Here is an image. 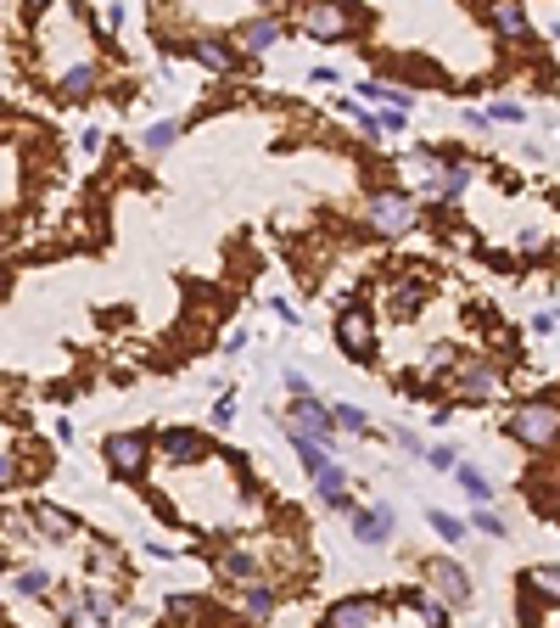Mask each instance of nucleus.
<instances>
[{"mask_svg":"<svg viewBox=\"0 0 560 628\" xmlns=\"http://www.w3.org/2000/svg\"><path fill=\"white\" fill-rule=\"evenodd\" d=\"M504 432H510L516 443L549 449V443H560V404H549V399H527V404H516V410L504 415Z\"/></svg>","mask_w":560,"mask_h":628,"instance_id":"obj_1","label":"nucleus"},{"mask_svg":"<svg viewBox=\"0 0 560 628\" xmlns=\"http://www.w3.org/2000/svg\"><path fill=\"white\" fill-rule=\"evenodd\" d=\"M297 29H308L314 40H348L353 29H364L359 6H297Z\"/></svg>","mask_w":560,"mask_h":628,"instance_id":"obj_2","label":"nucleus"},{"mask_svg":"<svg viewBox=\"0 0 560 628\" xmlns=\"http://www.w3.org/2000/svg\"><path fill=\"white\" fill-rule=\"evenodd\" d=\"M420 208L409 191H376V202H370V225L387 230V236H398V230H415Z\"/></svg>","mask_w":560,"mask_h":628,"instance_id":"obj_3","label":"nucleus"},{"mask_svg":"<svg viewBox=\"0 0 560 628\" xmlns=\"http://www.w3.org/2000/svg\"><path fill=\"white\" fill-rule=\"evenodd\" d=\"M101 455H107V466L118 471V477H140V471H146V455H152V443H146V432H112V438L101 443Z\"/></svg>","mask_w":560,"mask_h":628,"instance_id":"obj_4","label":"nucleus"},{"mask_svg":"<svg viewBox=\"0 0 560 628\" xmlns=\"http://www.w3.org/2000/svg\"><path fill=\"white\" fill-rule=\"evenodd\" d=\"M426 584L437 589V606H465V600H471V572L460 567V561H426Z\"/></svg>","mask_w":560,"mask_h":628,"instance_id":"obj_5","label":"nucleus"},{"mask_svg":"<svg viewBox=\"0 0 560 628\" xmlns=\"http://www.w3.org/2000/svg\"><path fill=\"white\" fill-rule=\"evenodd\" d=\"M336 337H342V348H348L353 359H370V354H376V320H370V309H359V303H342Z\"/></svg>","mask_w":560,"mask_h":628,"instance_id":"obj_6","label":"nucleus"},{"mask_svg":"<svg viewBox=\"0 0 560 628\" xmlns=\"http://www.w3.org/2000/svg\"><path fill=\"white\" fill-rule=\"evenodd\" d=\"M280 34H286V17H280V12H258V17H247V23L236 29V51L258 57V51H269Z\"/></svg>","mask_w":560,"mask_h":628,"instance_id":"obj_7","label":"nucleus"},{"mask_svg":"<svg viewBox=\"0 0 560 628\" xmlns=\"http://www.w3.org/2000/svg\"><path fill=\"white\" fill-rule=\"evenodd\" d=\"M292 427L303 432V438H314V443H325L331 438V410H325L320 399H314V393H303V399H292Z\"/></svg>","mask_w":560,"mask_h":628,"instance_id":"obj_8","label":"nucleus"},{"mask_svg":"<svg viewBox=\"0 0 560 628\" xmlns=\"http://www.w3.org/2000/svg\"><path fill=\"white\" fill-rule=\"evenodd\" d=\"M185 51H191L202 68H213V73H236V68H241V51H236L230 40H213V34H196Z\"/></svg>","mask_w":560,"mask_h":628,"instance_id":"obj_9","label":"nucleus"},{"mask_svg":"<svg viewBox=\"0 0 560 628\" xmlns=\"http://www.w3.org/2000/svg\"><path fill=\"white\" fill-rule=\"evenodd\" d=\"M454 387H460L465 399H488L493 387H499V365L493 359H465L460 371H454Z\"/></svg>","mask_w":560,"mask_h":628,"instance_id":"obj_10","label":"nucleus"},{"mask_svg":"<svg viewBox=\"0 0 560 628\" xmlns=\"http://www.w3.org/2000/svg\"><path fill=\"white\" fill-rule=\"evenodd\" d=\"M353 533H359V544H387L392 539V505H370V511H348Z\"/></svg>","mask_w":560,"mask_h":628,"instance_id":"obj_11","label":"nucleus"},{"mask_svg":"<svg viewBox=\"0 0 560 628\" xmlns=\"http://www.w3.org/2000/svg\"><path fill=\"white\" fill-rule=\"evenodd\" d=\"M157 455L174 460V466H191V460L202 455V432L196 427H168L163 438H157Z\"/></svg>","mask_w":560,"mask_h":628,"instance_id":"obj_12","label":"nucleus"},{"mask_svg":"<svg viewBox=\"0 0 560 628\" xmlns=\"http://www.w3.org/2000/svg\"><path fill=\"white\" fill-rule=\"evenodd\" d=\"M96 85H101V68H96V62H73V68L56 73V96H62V101H84Z\"/></svg>","mask_w":560,"mask_h":628,"instance_id":"obj_13","label":"nucleus"},{"mask_svg":"<svg viewBox=\"0 0 560 628\" xmlns=\"http://www.w3.org/2000/svg\"><path fill=\"white\" fill-rule=\"evenodd\" d=\"M376 617H381L376 600H336L331 612H325V623H320V628H370Z\"/></svg>","mask_w":560,"mask_h":628,"instance_id":"obj_14","label":"nucleus"},{"mask_svg":"<svg viewBox=\"0 0 560 628\" xmlns=\"http://www.w3.org/2000/svg\"><path fill=\"white\" fill-rule=\"evenodd\" d=\"M28 516H34V533H40V539H73V533H79V522H73L62 505H40V511H28Z\"/></svg>","mask_w":560,"mask_h":628,"instance_id":"obj_15","label":"nucleus"},{"mask_svg":"<svg viewBox=\"0 0 560 628\" xmlns=\"http://www.w3.org/2000/svg\"><path fill=\"white\" fill-rule=\"evenodd\" d=\"M275 606H280V595L264 584V578H258V584H241V612H247L252 623H269V617H275Z\"/></svg>","mask_w":560,"mask_h":628,"instance_id":"obj_16","label":"nucleus"},{"mask_svg":"<svg viewBox=\"0 0 560 628\" xmlns=\"http://www.w3.org/2000/svg\"><path fill=\"white\" fill-rule=\"evenodd\" d=\"M79 612H90L96 623H112V617H118V595H112L107 584H84L79 589Z\"/></svg>","mask_w":560,"mask_h":628,"instance_id":"obj_17","label":"nucleus"},{"mask_svg":"<svg viewBox=\"0 0 560 628\" xmlns=\"http://www.w3.org/2000/svg\"><path fill=\"white\" fill-rule=\"evenodd\" d=\"M219 567H224V578H236V584H258V556H252L247 544H230L219 556Z\"/></svg>","mask_w":560,"mask_h":628,"instance_id":"obj_18","label":"nucleus"},{"mask_svg":"<svg viewBox=\"0 0 560 628\" xmlns=\"http://www.w3.org/2000/svg\"><path fill=\"white\" fill-rule=\"evenodd\" d=\"M488 17L504 40H532V17L521 12V6H488Z\"/></svg>","mask_w":560,"mask_h":628,"instance_id":"obj_19","label":"nucleus"},{"mask_svg":"<svg viewBox=\"0 0 560 628\" xmlns=\"http://www.w3.org/2000/svg\"><path fill=\"white\" fill-rule=\"evenodd\" d=\"M314 488H320V500H331L336 511H353V500H348V471H342V466H325L320 477H314Z\"/></svg>","mask_w":560,"mask_h":628,"instance_id":"obj_20","label":"nucleus"},{"mask_svg":"<svg viewBox=\"0 0 560 628\" xmlns=\"http://www.w3.org/2000/svg\"><path fill=\"white\" fill-rule=\"evenodd\" d=\"M521 589H532L538 600H560V567H527L521 572Z\"/></svg>","mask_w":560,"mask_h":628,"instance_id":"obj_21","label":"nucleus"},{"mask_svg":"<svg viewBox=\"0 0 560 628\" xmlns=\"http://www.w3.org/2000/svg\"><path fill=\"white\" fill-rule=\"evenodd\" d=\"M292 455L303 460V471H314V477H320V471L331 466V455H325V443L303 438V432H297V427H292Z\"/></svg>","mask_w":560,"mask_h":628,"instance_id":"obj_22","label":"nucleus"},{"mask_svg":"<svg viewBox=\"0 0 560 628\" xmlns=\"http://www.w3.org/2000/svg\"><path fill=\"white\" fill-rule=\"evenodd\" d=\"M420 292H426V275H420V270H409L404 275V281H398V286H392V309H398V314H409V309H415V303H420Z\"/></svg>","mask_w":560,"mask_h":628,"instance_id":"obj_23","label":"nucleus"},{"mask_svg":"<svg viewBox=\"0 0 560 628\" xmlns=\"http://www.w3.org/2000/svg\"><path fill=\"white\" fill-rule=\"evenodd\" d=\"M454 477H460V488L471 494L476 511H488V500H493V483H488V477H482V471H471V466H454Z\"/></svg>","mask_w":560,"mask_h":628,"instance_id":"obj_24","label":"nucleus"},{"mask_svg":"<svg viewBox=\"0 0 560 628\" xmlns=\"http://www.w3.org/2000/svg\"><path fill=\"white\" fill-rule=\"evenodd\" d=\"M448 371H454V348H448V343L426 348V359H420V376H426V382H437V376H448Z\"/></svg>","mask_w":560,"mask_h":628,"instance_id":"obj_25","label":"nucleus"},{"mask_svg":"<svg viewBox=\"0 0 560 628\" xmlns=\"http://www.w3.org/2000/svg\"><path fill=\"white\" fill-rule=\"evenodd\" d=\"M404 600H409V606H415L420 617H426V628H443V623H448V612H443V606H437V600H432V589H409Z\"/></svg>","mask_w":560,"mask_h":628,"instance_id":"obj_26","label":"nucleus"},{"mask_svg":"<svg viewBox=\"0 0 560 628\" xmlns=\"http://www.w3.org/2000/svg\"><path fill=\"white\" fill-rule=\"evenodd\" d=\"M471 186H476V169H471V163H454V169L443 174V186H437V191H443V197H465Z\"/></svg>","mask_w":560,"mask_h":628,"instance_id":"obj_27","label":"nucleus"},{"mask_svg":"<svg viewBox=\"0 0 560 628\" xmlns=\"http://www.w3.org/2000/svg\"><path fill=\"white\" fill-rule=\"evenodd\" d=\"M17 589H23V595H51V572L45 567H17Z\"/></svg>","mask_w":560,"mask_h":628,"instance_id":"obj_28","label":"nucleus"},{"mask_svg":"<svg viewBox=\"0 0 560 628\" xmlns=\"http://www.w3.org/2000/svg\"><path fill=\"white\" fill-rule=\"evenodd\" d=\"M0 533H17V539H40V533H34V516H28V511H17V505H12V511H0Z\"/></svg>","mask_w":560,"mask_h":628,"instance_id":"obj_29","label":"nucleus"},{"mask_svg":"<svg viewBox=\"0 0 560 628\" xmlns=\"http://www.w3.org/2000/svg\"><path fill=\"white\" fill-rule=\"evenodd\" d=\"M174 135H180V124H174V118H157V124L146 129V152H168Z\"/></svg>","mask_w":560,"mask_h":628,"instance_id":"obj_30","label":"nucleus"},{"mask_svg":"<svg viewBox=\"0 0 560 628\" xmlns=\"http://www.w3.org/2000/svg\"><path fill=\"white\" fill-rule=\"evenodd\" d=\"M331 427H348V432H370V415L359 404H336L331 410Z\"/></svg>","mask_w":560,"mask_h":628,"instance_id":"obj_31","label":"nucleus"},{"mask_svg":"<svg viewBox=\"0 0 560 628\" xmlns=\"http://www.w3.org/2000/svg\"><path fill=\"white\" fill-rule=\"evenodd\" d=\"M90 23H96L101 34H118V29H124V6H96V12H90Z\"/></svg>","mask_w":560,"mask_h":628,"instance_id":"obj_32","label":"nucleus"},{"mask_svg":"<svg viewBox=\"0 0 560 628\" xmlns=\"http://www.w3.org/2000/svg\"><path fill=\"white\" fill-rule=\"evenodd\" d=\"M432 528L443 533V539H465V522L460 516H448V511H432Z\"/></svg>","mask_w":560,"mask_h":628,"instance_id":"obj_33","label":"nucleus"},{"mask_svg":"<svg viewBox=\"0 0 560 628\" xmlns=\"http://www.w3.org/2000/svg\"><path fill=\"white\" fill-rule=\"evenodd\" d=\"M488 118H499V124H521V118H527V107H521V101H493Z\"/></svg>","mask_w":560,"mask_h":628,"instance_id":"obj_34","label":"nucleus"},{"mask_svg":"<svg viewBox=\"0 0 560 628\" xmlns=\"http://www.w3.org/2000/svg\"><path fill=\"white\" fill-rule=\"evenodd\" d=\"M471 528H476V533H488V539H504V522H499L493 511H476V516H471Z\"/></svg>","mask_w":560,"mask_h":628,"instance_id":"obj_35","label":"nucleus"},{"mask_svg":"<svg viewBox=\"0 0 560 628\" xmlns=\"http://www.w3.org/2000/svg\"><path fill=\"white\" fill-rule=\"evenodd\" d=\"M516 253H521V258L544 253V230H521V236H516Z\"/></svg>","mask_w":560,"mask_h":628,"instance_id":"obj_36","label":"nucleus"},{"mask_svg":"<svg viewBox=\"0 0 560 628\" xmlns=\"http://www.w3.org/2000/svg\"><path fill=\"white\" fill-rule=\"evenodd\" d=\"M426 460H432L437 471H454V466H460V455H454L448 443H437V449H426Z\"/></svg>","mask_w":560,"mask_h":628,"instance_id":"obj_37","label":"nucleus"},{"mask_svg":"<svg viewBox=\"0 0 560 628\" xmlns=\"http://www.w3.org/2000/svg\"><path fill=\"white\" fill-rule=\"evenodd\" d=\"M17 477H23V466H17V455H0V488H12Z\"/></svg>","mask_w":560,"mask_h":628,"instance_id":"obj_38","label":"nucleus"},{"mask_svg":"<svg viewBox=\"0 0 560 628\" xmlns=\"http://www.w3.org/2000/svg\"><path fill=\"white\" fill-rule=\"evenodd\" d=\"M236 421V399H219L213 404V427H230Z\"/></svg>","mask_w":560,"mask_h":628,"instance_id":"obj_39","label":"nucleus"},{"mask_svg":"<svg viewBox=\"0 0 560 628\" xmlns=\"http://www.w3.org/2000/svg\"><path fill=\"white\" fill-rule=\"evenodd\" d=\"M196 606H202V600H196V595H174V600H168V612H174V617H191Z\"/></svg>","mask_w":560,"mask_h":628,"instance_id":"obj_40","label":"nucleus"},{"mask_svg":"<svg viewBox=\"0 0 560 628\" xmlns=\"http://www.w3.org/2000/svg\"><path fill=\"white\" fill-rule=\"evenodd\" d=\"M286 387H292V399H303V393H308V376H303V371H292V365H286Z\"/></svg>","mask_w":560,"mask_h":628,"instance_id":"obj_41","label":"nucleus"},{"mask_svg":"<svg viewBox=\"0 0 560 628\" xmlns=\"http://www.w3.org/2000/svg\"><path fill=\"white\" fill-rule=\"evenodd\" d=\"M6 118H12V107H6V101H0V124H6Z\"/></svg>","mask_w":560,"mask_h":628,"instance_id":"obj_42","label":"nucleus"},{"mask_svg":"<svg viewBox=\"0 0 560 628\" xmlns=\"http://www.w3.org/2000/svg\"><path fill=\"white\" fill-rule=\"evenodd\" d=\"M555 202H560V197H555Z\"/></svg>","mask_w":560,"mask_h":628,"instance_id":"obj_43","label":"nucleus"}]
</instances>
